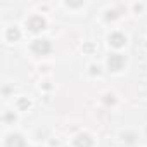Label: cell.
Instances as JSON below:
<instances>
[{"instance_id": "6da1fadb", "label": "cell", "mask_w": 147, "mask_h": 147, "mask_svg": "<svg viewBox=\"0 0 147 147\" xmlns=\"http://www.w3.org/2000/svg\"><path fill=\"white\" fill-rule=\"evenodd\" d=\"M121 62H123V59H121V57H116V55H114L113 59H109V64H111V66H114V67H118Z\"/></svg>"}]
</instances>
